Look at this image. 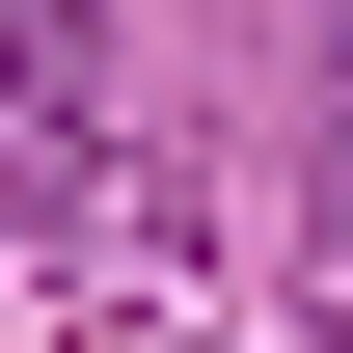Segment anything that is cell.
I'll list each match as a JSON object with an SVG mask.
<instances>
[{
	"label": "cell",
	"instance_id": "1",
	"mask_svg": "<svg viewBox=\"0 0 353 353\" xmlns=\"http://www.w3.org/2000/svg\"><path fill=\"white\" fill-rule=\"evenodd\" d=\"M326 218H353V54H326Z\"/></svg>",
	"mask_w": 353,
	"mask_h": 353
},
{
	"label": "cell",
	"instance_id": "2",
	"mask_svg": "<svg viewBox=\"0 0 353 353\" xmlns=\"http://www.w3.org/2000/svg\"><path fill=\"white\" fill-rule=\"evenodd\" d=\"M326 353H353V326H326Z\"/></svg>",
	"mask_w": 353,
	"mask_h": 353
}]
</instances>
